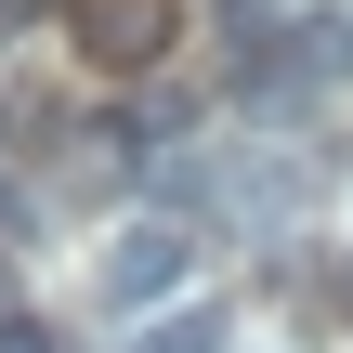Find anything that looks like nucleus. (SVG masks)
<instances>
[{
    "mask_svg": "<svg viewBox=\"0 0 353 353\" xmlns=\"http://www.w3.org/2000/svg\"><path fill=\"white\" fill-rule=\"evenodd\" d=\"M341 79H353V13H341V0L288 13V26H275V39L249 52V92H262L275 118H288V105H327Z\"/></svg>",
    "mask_w": 353,
    "mask_h": 353,
    "instance_id": "nucleus-1",
    "label": "nucleus"
},
{
    "mask_svg": "<svg viewBox=\"0 0 353 353\" xmlns=\"http://www.w3.org/2000/svg\"><path fill=\"white\" fill-rule=\"evenodd\" d=\"M183 288H196V236L157 223V210L92 249V301H105V314H157V301H183Z\"/></svg>",
    "mask_w": 353,
    "mask_h": 353,
    "instance_id": "nucleus-2",
    "label": "nucleus"
},
{
    "mask_svg": "<svg viewBox=\"0 0 353 353\" xmlns=\"http://www.w3.org/2000/svg\"><path fill=\"white\" fill-rule=\"evenodd\" d=\"M170 39H183V0H79V52L118 65V79H144Z\"/></svg>",
    "mask_w": 353,
    "mask_h": 353,
    "instance_id": "nucleus-3",
    "label": "nucleus"
},
{
    "mask_svg": "<svg viewBox=\"0 0 353 353\" xmlns=\"http://www.w3.org/2000/svg\"><path fill=\"white\" fill-rule=\"evenodd\" d=\"M144 353H236V327L196 301V314H157V327H144Z\"/></svg>",
    "mask_w": 353,
    "mask_h": 353,
    "instance_id": "nucleus-4",
    "label": "nucleus"
},
{
    "mask_svg": "<svg viewBox=\"0 0 353 353\" xmlns=\"http://www.w3.org/2000/svg\"><path fill=\"white\" fill-rule=\"evenodd\" d=\"M341 288H353V262H341Z\"/></svg>",
    "mask_w": 353,
    "mask_h": 353,
    "instance_id": "nucleus-5",
    "label": "nucleus"
}]
</instances>
